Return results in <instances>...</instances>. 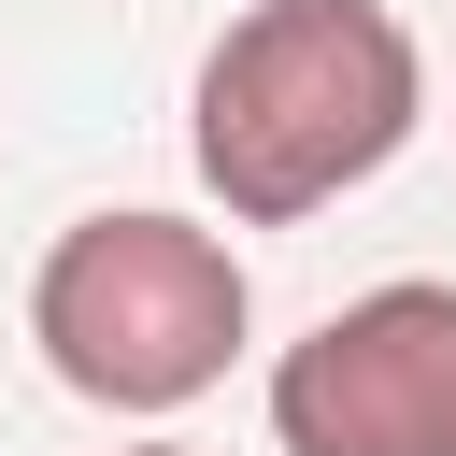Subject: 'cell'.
I'll use <instances>...</instances> for the list:
<instances>
[{
	"mask_svg": "<svg viewBox=\"0 0 456 456\" xmlns=\"http://www.w3.org/2000/svg\"><path fill=\"white\" fill-rule=\"evenodd\" d=\"M428 128V43L399 0H242L185 86V157L228 228H299L399 171Z\"/></svg>",
	"mask_w": 456,
	"mask_h": 456,
	"instance_id": "cell-1",
	"label": "cell"
},
{
	"mask_svg": "<svg viewBox=\"0 0 456 456\" xmlns=\"http://www.w3.org/2000/svg\"><path fill=\"white\" fill-rule=\"evenodd\" d=\"M271 442L285 456H456V285L399 271L314 314L271 356Z\"/></svg>",
	"mask_w": 456,
	"mask_h": 456,
	"instance_id": "cell-3",
	"label": "cell"
},
{
	"mask_svg": "<svg viewBox=\"0 0 456 456\" xmlns=\"http://www.w3.org/2000/svg\"><path fill=\"white\" fill-rule=\"evenodd\" d=\"M256 328V285H242V242L200 228V214H157V200H114V214H71L28 271V342L43 370L86 399V413H185L228 385Z\"/></svg>",
	"mask_w": 456,
	"mask_h": 456,
	"instance_id": "cell-2",
	"label": "cell"
},
{
	"mask_svg": "<svg viewBox=\"0 0 456 456\" xmlns=\"http://www.w3.org/2000/svg\"><path fill=\"white\" fill-rule=\"evenodd\" d=\"M128 456H185V442H128Z\"/></svg>",
	"mask_w": 456,
	"mask_h": 456,
	"instance_id": "cell-4",
	"label": "cell"
}]
</instances>
